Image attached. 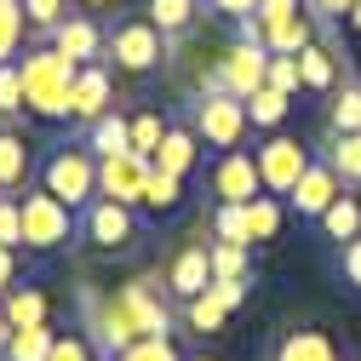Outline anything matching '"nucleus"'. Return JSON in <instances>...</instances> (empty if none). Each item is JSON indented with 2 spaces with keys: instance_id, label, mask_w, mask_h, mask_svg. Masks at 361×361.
Returning a JSON list of instances; mask_svg holds the SVG:
<instances>
[{
  "instance_id": "obj_1",
  "label": "nucleus",
  "mask_w": 361,
  "mask_h": 361,
  "mask_svg": "<svg viewBox=\"0 0 361 361\" xmlns=\"http://www.w3.org/2000/svg\"><path fill=\"white\" fill-rule=\"evenodd\" d=\"M18 63H23V104H29L40 121H63V115H69V92H75L80 63L63 58L58 47H35V52H23Z\"/></svg>"
},
{
  "instance_id": "obj_2",
  "label": "nucleus",
  "mask_w": 361,
  "mask_h": 361,
  "mask_svg": "<svg viewBox=\"0 0 361 361\" xmlns=\"http://www.w3.org/2000/svg\"><path fill=\"white\" fill-rule=\"evenodd\" d=\"M310 12H298V0H258V12L241 23V40H264L276 58H298L310 47Z\"/></svg>"
},
{
  "instance_id": "obj_3",
  "label": "nucleus",
  "mask_w": 361,
  "mask_h": 361,
  "mask_svg": "<svg viewBox=\"0 0 361 361\" xmlns=\"http://www.w3.org/2000/svg\"><path fill=\"white\" fill-rule=\"evenodd\" d=\"M40 190H52L69 207H92L98 201V155L92 149H58L40 166Z\"/></svg>"
},
{
  "instance_id": "obj_4",
  "label": "nucleus",
  "mask_w": 361,
  "mask_h": 361,
  "mask_svg": "<svg viewBox=\"0 0 361 361\" xmlns=\"http://www.w3.org/2000/svg\"><path fill=\"white\" fill-rule=\"evenodd\" d=\"M247 126H252V115H247V98L224 92V86H212V92L195 104V138H207L212 149H235Z\"/></svg>"
},
{
  "instance_id": "obj_5",
  "label": "nucleus",
  "mask_w": 361,
  "mask_h": 361,
  "mask_svg": "<svg viewBox=\"0 0 361 361\" xmlns=\"http://www.w3.org/2000/svg\"><path fill=\"white\" fill-rule=\"evenodd\" d=\"M69 230H75V207L69 201H58L52 190H29L23 195V247L52 252V247L69 241Z\"/></svg>"
},
{
  "instance_id": "obj_6",
  "label": "nucleus",
  "mask_w": 361,
  "mask_h": 361,
  "mask_svg": "<svg viewBox=\"0 0 361 361\" xmlns=\"http://www.w3.org/2000/svg\"><path fill=\"white\" fill-rule=\"evenodd\" d=\"M109 58H115L126 75H144V69H155V63L166 58V35H161L149 18H126V23L109 29Z\"/></svg>"
},
{
  "instance_id": "obj_7",
  "label": "nucleus",
  "mask_w": 361,
  "mask_h": 361,
  "mask_svg": "<svg viewBox=\"0 0 361 361\" xmlns=\"http://www.w3.org/2000/svg\"><path fill=\"white\" fill-rule=\"evenodd\" d=\"M264 80H269V47L264 40H235V47L218 58V75H212V86H224V92H235V98H252Z\"/></svg>"
},
{
  "instance_id": "obj_8",
  "label": "nucleus",
  "mask_w": 361,
  "mask_h": 361,
  "mask_svg": "<svg viewBox=\"0 0 361 361\" xmlns=\"http://www.w3.org/2000/svg\"><path fill=\"white\" fill-rule=\"evenodd\" d=\"M155 161L144 149H126V155H104L98 161V195L126 201V207H144V184H149Z\"/></svg>"
},
{
  "instance_id": "obj_9",
  "label": "nucleus",
  "mask_w": 361,
  "mask_h": 361,
  "mask_svg": "<svg viewBox=\"0 0 361 361\" xmlns=\"http://www.w3.org/2000/svg\"><path fill=\"white\" fill-rule=\"evenodd\" d=\"M252 161H258V172H264V190L281 195V201L298 190V178H304V166H310V155H304L298 138H264Z\"/></svg>"
},
{
  "instance_id": "obj_10",
  "label": "nucleus",
  "mask_w": 361,
  "mask_h": 361,
  "mask_svg": "<svg viewBox=\"0 0 361 361\" xmlns=\"http://www.w3.org/2000/svg\"><path fill=\"white\" fill-rule=\"evenodd\" d=\"M80 235L92 241V247H104V252H121V247L132 241V207L98 195L92 207H86V218H80Z\"/></svg>"
},
{
  "instance_id": "obj_11",
  "label": "nucleus",
  "mask_w": 361,
  "mask_h": 361,
  "mask_svg": "<svg viewBox=\"0 0 361 361\" xmlns=\"http://www.w3.org/2000/svg\"><path fill=\"white\" fill-rule=\"evenodd\" d=\"M212 195H218V201H235V207H247L252 195H264V172H258V161L241 155V149H224V161L212 166Z\"/></svg>"
},
{
  "instance_id": "obj_12",
  "label": "nucleus",
  "mask_w": 361,
  "mask_h": 361,
  "mask_svg": "<svg viewBox=\"0 0 361 361\" xmlns=\"http://www.w3.org/2000/svg\"><path fill=\"white\" fill-rule=\"evenodd\" d=\"M338 195H344V178L333 172V161H310V166H304V178H298V190H293L287 201H293L304 218H322Z\"/></svg>"
},
{
  "instance_id": "obj_13",
  "label": "nucleus",
  "mask_w": 361,
  "mask_h": 361,
  "mask_svg": "<svg viewBox=\"0 0 361 361\" xmlns=\"http://www.w3.org/2000/svg\"><path fill=\"white\" fill-rule=\"evenodd\" d=\"M69 115L92 126L98 115H109V69L104 63H80L75 75V92H69Z\"/></svg>"
},
{
  "instance_id": "obj_14",
  "label": "nucleus",
  "mask_w": 361,
  "mask_h": 361,
  "mask_svg": "<svg viewBox=\"0 0 361 361\" xmlns=\"http://www.w3.org/2000/svg\"><path fill=\"white\" fill-rule=\"evenodd\" d=\"M166 287L184 298V304L201 298V293L212 287V252H207V247H184V252L172 258V269H166Z\"/></svg>"
},
{
  "instance_id": "obj_15",
  "label": "nucleus",
  "mask_w": 361,
  "mask_h": 361,
  "mask_svg": "<svg viewBox=\"0 0 361 361\" xmlns=\"http://www.w3.org/2000/svg\"><path fill=\"white\" fill-rule=\"evenodd\" d=\"M52 47H58L63 58H75V63H92V58L109 47V35H104L92 18H63V23L52 29Z\"/></svg>"
},
{
  "instance_id": "obj_16",
  "label": "nucleus",
  "mask_w": 361,
  "mask_h": 361,
  "mask_svg": "<svg viewBox=\"0 0 361 361\" xmlns=\"http://www.w3.org/2000/svg\"><path fill=\"white\" fill-rule=\"evenodd\" d=\"M86 149H92L98 161H104V155H126V149H132V121L115 115V109L98 115L92 126H86Z\"/></svg>"
},
{
  "instance_id": "obj_17",
  "label": "nucleus",
  "mask_w": 361,
  "mask_h": 361,
  "mask_svg": "<svg viewBox=\"0 0 361 361\" xmlns=\"http://www.w3.org/2000/svg\"><path fill=\"white\" fill-rule=\"evenodd\" d=\"M161 172H172V178H184L190 166H195V132H184V126H166V138H161V149L149 155Z\"/></svg>"
},
{
  "instance_id": "obj_18",
  "label": "nucleus",
  "mask_w": 361,
  "mask_h": 361,
  "mask_svg": "<svg viewBox=\"0 0 361 361\" xmlns=\"http://www.w3.org/2000/svg\"><path fill=\"white\" fill-rule=\"evenodd\" d=\"M29 184V144L18 138V132H0V190H23Z\"/></svg>"
},
{
  "instance_id": "obj_19",
  "label": "nucleus",
  "mask_w": 361,
  "mask_h": 361,
  "mask_svg": "<svg viewBox=\"0 0 361 361\" xmlns=\"http://www.w3.org/2000/svg\"><path fill=\"white\" fill-rule=\"evenodd\" d=\"M276 361H338V350L327 333H287L276 344Z\"/></svg>"
},
{
  "instance_id": "obj_20",
  "label": "nucleus",
  "mask_w": 361,
  "mask_h": 361,
  "mask_svg": "<svg viewBox=\"0 0 361 361\" xmlns=\"http://www.w3.org/2000/svg\"><path fill=\"white\" fill-rule=\"evenodd\" d=\"M322 230H327V241H338V247L355 241V235H361V201H355V195H338V201L322 212Z\"/></svg>"
},
{
  "instance_id": "obj_21",
  "label": "nucleus",
  "mask_w": 361,
  "mask_h": 361,
  "mask_svg": "<svg viewBox=\"0 0 361 361\" xmlns=\"http://www.w3.org/2000/svg\"><path fill=\"white\" fill-rule=\"evenodd\" d=\"M298 69H304V92H333V80H338L333 52H327V47H315V40L298 52Z\"/></svg>"
},
{
  "instance_id": "obj_22",
  "label": "nucleus",
  "mask_w": 361,
  "mask_h": 361,
  "mask_svg": "<svg viewBox=\"0 0 361 361\" xmlns=\"http://www.w3.org/2000/svg\"><path fill=\"white\" fill-rule=\"evenodd\" d=\"M195 12H201V0H149V6H144V18H149L161 35H184Z\"/></svg>"
},
{
  "instance_id": "obj_23",
  "label": "nucleus",
  "mask_w": 361,
  "mask_h": 361,
  "mask_svg": "<svg viewBox=\"0 0 361 361\" xmlns=\"http://www.w3.org/2000/svg\"><path fill=\"white\" fill-rule=\"evenodd\" d=\"M52 327L40 322V327H12V344H6V361H47L52 355Z\"/></svg>"
},
{
  "instance_id": "obj_24",
  "label": "nucleus",
  "mask_w": 361,
  "mask_h": 361,
  "mask_svg": "<svg viewBox=\"0 0 361 361\" xmlns=\"http://www.w3.org/2000/svg\"><path fill=\"white\" fill-rule=\"evenodd\" d=\"M247 230H252V241H276V230H281V195H252L247 201Z\"/></svg>"
},
{
  "instance_id": "obj_25",
  "label": "nucleus",
  "mask_w": 361,
  "mask_h": 361,
  "mask_svg": "<svg viewBox=\"0 0 361 361\" xmlns=\"http://www.w3.org/2000/svg\"><path fill=\"white\" fill-rule=\"evenodd\" d=\"M212 241L252 247V230H247V207H235V201H218V212H212Z\"/></svg>"
},
{
  "instance_id": "obj_26",
  "label": "nucleus",
  "mask_w": 361,
  "mask_h": 361,
  "mask_svg": "<svg viewBox=\"0 0 361 361\" xmlns=\"http://www.w3.org/2000/svg\"><path fill=\"white\" fill-rule=\"evenodd\" d=\"M0 304H6V322L12 327H40V322H47V298H40L35 287H12Z\"/></svg>"
},
{
  "instance_id": "obj_27",
  "label": "nucleus",
  "mask_w": 361,
  "mask_h": 361,
  "mask_svg": "<svg viewBox=\"0 0 361 361\" xmlns=\"http://www.w3.org/2000/svg\"><path fill=\"white\" fill-rule=\"evenodd\" d=\"M287 104H293V92H281V86H258V92L247 98V115H252V126H281V115H287Z\"/></svg>"
},
{
  "instance_id": "obj_28",
  "label": "nucleus",
  "mask_w": 361,
  "mask_h": 361,
  "mask_svg": "<svg viewBox=\"0 0 361 361\" xmlns=\"http://www.w3.org/2000/svg\"><path fill=\"white\" fill-rule=\"evenodd\" d=\"M23 23H29L23 0H0V63L18 58V47H23Z\"/></svg>"
},
{
  "instance_id": "obj_29",
  "label": "nucleus",
  "mask_w": 361,
  "mask_h": 361,
  "mask_svg": "<svg viewBox=\"0 0 361 361\" xmlns=\"http://www.w3.org/2000/svg\"><path fill=\"white\" fill-rule=\"evenodd\" d=\"M178 201H184V178H172V172L155 166V172H149V184H144V207L161 218V212H172Z\"/></svg>"
},
{
  "instance_id": "obj_30",
  "label": "nucleus",
  "mask_w": 361,
  "mask_h": 361,
  "mask_svg": "<svg viewBox=\"0 0 361 361\" xmlns=\"http://www.w3.org/2000/svg\"><path fill=\"white\" fill-rule=\"evenodd\" d=\"M224 315H230V298H224L218 287H207L201 298H190V327H195V333H218Z\"/></svg>"
},
{
  "instance_id": "obj_31",
  "label": "nucleus",
  "mask_w": 361,
  "mask_h": 361,
  "mask_svg": "<svg viewBox=\"0 0 361 361\" xmlns=\"http://www.w3.org/2000/svg\"><path fill=\"white\" fill-rule=\"evenodd\" d=\"M327 161H333V172L344 178V184H361V132H338Z\"/></svg>"
},
{
  "instance_id": "obj_32",
  "label": "nucleus",
  "mask_w": 361,
  "mask_h": 361,
  "mask_svg": "<svg viewBox=\"0 0 361 361\" xmlns=\"http://www.w3.org/2000/svg\"><path fill=\"white\" fill-rule=\"evenodd\" d=\"M23 63H0V115H23Z\"/></svg>"
},
{
  "instance_id": "obj_33",
  "label": "nucleus",
  "mask_w": 361,
  "mask_h": 361,
  "mask_svg": "<svg viewBox=\"0 0 361 361\" xmlns=\"http://www.w3.org/2000/svg\"><path fill=\"white\" fill-rule=\"evenodd\" d=\"M207 252H212V281H224V276H247V247H230V241H212Z\"/></svg>"
},
{
  "instance_id": "obj_34",
  "label": "nucleus",
  "mask_w": 361,
  "mask_h": 361,
  "mask_svg": "<svg viewBox=\"0 0 361 361\" xmlns=\"http://www.w3.org/2000/svg\"><path fill=\"white\" fill-rule=\"evenodd\" d=\"M333 132H361V86H344L333 98Z\"/></svg>"
},
{
  "instance_id": "obj_35",
  "label": "nucleus",
  "mask_w": 361,
  "mask_h": 361,
  "mask_svg": "<svg viewBox=\"0 0 361 361\" xmlns=\"http://www.w3.org/2000/svg\"><path fill=\"white\" fill-rule=\"evenodd\" d=\"M161 138H166V126H161V115H132V149H144V155H155V149H161Z\"/></svg>"
},
{
  "instance_id": "obj_36",
  "label": "nucleus",
  "mask_w": 361,
  "mask_h": 361,
  "mask_svg": "<svg viewBox=\"0 0 361 361\" xmlns=\"http://www.w3.org/2000/svg\"><path fill=\"white\" fill-rule=\"evenodd\" d=\"M0 241L6 247L23 241V195H0Z\"/></svg>"
},
{
  "instance_id": "obj_37",
  "label": "nucleus",
  "mask_w": 361,
  "mask_h": 361,
  "mask_svg": "<svg viewBox=\"0 0 361 361\" xmlns=\"http://www.w3.org/2000/svg\"><path fill=\"white\" fill-rule=\"evenodd\" d=\"M115 361H178V350H172V338L161 333V338H138L132 350H121Z\"/></svg>"
},
{
  "instance_id": "obj_38",
  "label": "nucleus",
  "mask_w": 361,
  "mask_h": 361,
  "mask_svg": "<svg viewBox=\"0 0 361 361\" xmlns=\"http://www.w3.org/2000/svg\"><path fill=\"white\" fill-rule=\"evenodd\" d=\"M269 86H281V92H304V69H298V58H276L269 52Z\"/></svg>"
},
{
  "instance_id": "obj_39",
  "label": "nucleus",
  "mask_w": 361,
  "mask_h": 361,
  "mask_svg": "<svg viewBox=\"0 0 361 361\" xmlns=\"http://www.w3.org/2000/svg\"><path fill=\"white\" fill-rule=\"evenodd\" d=\"M47 361H98V355H92V344H86V338H75V333H58Z\"/></svg>"
},
{
  "instance_id": "obj_40",
  "label": "nucleus",
  "mask_w": 361,
  "mask_h": 361,
  "mask_svg": "<svg viewBox=\"0 0 361 361\" xmlns=\"http://www.w3.org/2000/svg\"><path fill=\"white\" fill-rule=\"evenodd\" d=\"M23 12L35 29H58L63 23V0H23Z\"/></svg>"
},
{
  "instance_id": "obj_41",
  "label": "nucleus",
  "mask_w": 361,
  "mask_h": 361,
  "mask_svg": "<svg viewBox=\"0 0 361 361\" xmlns=\"http://www.w3.org/2000/svg\"><path fill=\"white\" fill-rule=\"evenodd\" d=\"M304 6H310V18H315V23H338V18H350L355 0H304Z\"/></svg>"
},
{
  "instance_id": "obj_42",
  "label": "nucleus",
  "mask_w": 361,
  "mask_h": 361,
  "mask_svg": "<svg viewBox=\"0 0 361 361\" xmlns=\"http://www.w3.org/2000/svg\"><path fill=\"white\" fill-rule=\"evenodd\" d=\"M207 6H212L218 18H230V23H247V18L258 12V0H207Z\"/></svg>"
},
{
  "instance_id": "obj_43",
  "label": "nucleus",
  "mask_w": 361,
  "mask_h": 361,
  "mask_svg": "<svg viewBox=\"0 0 361 361\" xmlns=\"http://www.w3.org/2000/svg\"><path fill=\"white\" fill-rule=\"evenodd\" d=\"M338 269H344V281H350V287H361V235H355V241H344Z\"/></svg>"
},
{
  "instance_id": "obj_44",
  "label": "nucleus",
  "mask_w": 361,
  "mask_h": 361,
  "mask_svg": "<svg viewBox=\"0 0 361 361\" xmlns=\"http://www.w3.org/2000/svg\"><path fill=\"white\" fill-rule=\"evenodd\" d=\"M12 281H18V247L0 241V293H12Z\"/></svg>"
},
{
  "instance_id": "obj_45",
  "label": "nucleus",
  "mask_w": 361,
  "mask_h": 361,
  "mask_svg": "<svg viewBox=\"0 0 361 361\" xmlns=\"http://www.w3.org/2000/svg\"><path fill=\"white\" fill-rule=\"evenodd\" d=\"M6 344H12V322H6V304H0V361H6Z\"/></svg>"
},
{
  "instance_id": "obj_46",
  "label": "nucleus",
  "mask_w": 361,
  "mask_h": 361,
  "mask_svg": "<svg viewBox=\"0 0 361 361\" xmlns=\"http://www.w3.org/2000/svg\"><path fill=\"white\" fill-rule=\"evenodd\" d=\"M350 29L361 35V0H355V6H350Z\"/></svg>"
},
{
  "instance_id": "obj_47",
  "label": "nucleus",
  "mask_w": 361,
  "mask_h": 361,
  "mask_svg": "<svg viewBox=\"0 0 361 361\" xmlns=\"http://www.w3.org/2000/svg\"><path fill=\"white\" fill-rule=\"evenodd\" d=\"M75 6H86V12H98V6H109V0H75Z\"/></svg>"
},
{
  "instance_id": "obj_48",
  "label": "nucleus",
  "mask_w": 361,
  "mask_h": 361,
  "mask_svg": "<svg viewBox=\"0 0 361 361\" xmlns=\"http://www.w3.org/2000/svg\"><path fill=\"white\" fill-rule=\"evenodd\" d=\"M195 361H212V355H195Z\"/></svg>"
},
{
  "instance_id": "obj_49",
  "label": "nucleus",
  "mask_w": 361,
  "mask_h": 361,
  "mask_svg": "<svg viewBox=\"0 0 361 361\" xmlns=\"http://www.w3.org/2000/svg\"><path fill=\"white\" fill-rule=\"evenodd\" d=\"M0 195H6V190H0Z\"/></svg>"
}]
</instances>
